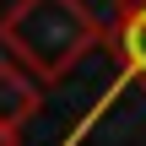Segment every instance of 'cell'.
<instances>
[{"mask_svg": "<svg viewBox=\"0 0 146 146\" xmlns=\"http://www.w3.org/2000/svg\"><path fill=\"white\" fill-rule=\"evenodd\" d=\"M38 103H43V87L11 60H0V130H22L38 114Z\"/></svg>", "mask_w": 146, "mask_h": 146, "instance_id": "3957f363", "label": "cell"}, {"mask_svg": "<svg viewBox=\"0 0 146 146\" xmlns=\"http://www.w3.org/2000/svg\"><path fill=\"white\" fill-rule=\"evenodd\" d=\"M108 27L87 0H11L0 11V43L16 70H27L38 87L65 81L92 49H103Z\"/></svg>", "mask_w": 146, "mask_h": 146, "instance_id": "6da1fadb", "label": "cell"}, {"mask_svg": "<svg viewBox=\"0 0 146 146\" xmlns=\"http://www.w3.org/2000/svg\"><path fill=\"white\" fill-rule=\"evenodd\" d=\"M103 49L114 54V81H108L103 98H98V103L65 130L60 146H81L92 130H98V119L125 98V87H146V0H114V22H108Z\"/></svg>", "mask_w": 146, "mask_h": 146, "instance_id": "7a4b0ae2", "label": "cell"}, {"mask_svg": "<svg viewBox=\"0 0 146 146\" xmlns=\"http://www.w3.org/2000/svg\"><path fill=\"white\" fill-rule=\"evenodd\" d=\"M0 146H22V135L16 130H0Z\"/></svg>", "mask_w": 146, "mask_h": 146, "instance_id": "277c9868", "label": "cell"}]
</instances>
